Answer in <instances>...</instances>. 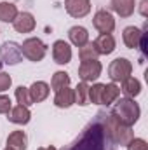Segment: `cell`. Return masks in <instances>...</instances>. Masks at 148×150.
Listing matches in <instances>:
<instances>
[{
    "label": "cell",
    "mask_w": 148,
    "mask_h": 150,
    "mask_svg": "<svg viewBox=\"0 0 148 150\" xmlns=\"http://www.w3.org/2000/svg\"><path fill=\"white\" fill-rule=\"evenodd\" d=\"M106 143H111L103 129V120L91 122L82 134L65 150H108ZM113 145V143H111Z\"/></svg>",
    "instance_id": "1"
},
{
    "label": "cell",
    "mask_w": 148,
    "mask_h": 150,
    "mask_svg": "<svg viewBox=\"0 0 148 150\" xmlns=\"http://www.w3.org/2000/svg\"><path fill=\"white\" fill-rule=\"evenodd\" d=\"M103 117H105V119H101V120H103V129H105L108 140H110L115 147H118V145H120V147H122V145L125 147L127 142H129L131 138H134L131 127H129V126H124L113 113L103 115Z\"/></svg>",
    "instance_id": "2"
},
{
    "label": "cell",
    "mask_w": 148,
    "mask_h": 150,
    "mask_svg": "<svg viewBox=\"0 0 148 150\" xmlns=\"http://www.w3.org/2000/svg\"><path fill=\"white\" fill-rule=\"evenodd\" d=\"M111 113H113L124 126L132 127V126L138 122L140 115H141V108H140V105H138L132 98H120V100H117V103H115Z\"/></svg>",
    "instance_id": "3"
},
{
    "label": "cell",
    "mask_w": 148,
    "mask_h": 150,
    "mask_svg": "<svg viewBox=\"0 0 148 150\" xmlns=\"http://www.w3.org/2000/svg\"><path fill=\"white\" fill-rule=\"evenodd\" d=\"M21 51H23V56L33 63H38L45 58L47 54V45L37 37H32V38H26L21 45Z\"/></svg>",
    "instance_id": "4"
},
{
    "label": "cell",
    "mask_w": 148,
    "mask_h": 150,
    "mask_svg": "<svg viewBox=\"0 0 148 150\" xmlns=\"http://www.w3.org/2000/svg\"><path fill=\"white\" fill-rule=\"evenodd\" d=\"M132 74V63L127 58H117L113 59L108 67V77L111 82H122Z\"/></svg>",
    "instance_id": "5"
},
{
    "label": "cell",
    "mask_w": 148,
    "mask_h": 150,
    "mask_svg": "<svg viewBox=\"0 0 148 150\" xmlns=\"http://www.w3.org/2000/svg\"><path fill=\"white\" fill-rule=\"evenodd\" d=\"M0 59L5 63V65H18L19 61H23V51H21V45L12 42V40H7L2 44L0 47Z\"/></svg>",
    "instance_id": "6"
},
{
    "label": "cell",
    "mask_w": 148,
    "mask_h": 150,
    "mask_svg": "<svg viewBox=\"0 0 148 150\" xmlns=\"http://www.w3.org/2000/svg\"><path fill=\"white\" fill-rule=\"evenodd\" d=\"M103 72V65L98 59H91V61H82L78 67V77L82 82H94L101 77Z\"/></svg>",
    "instance_id": "7"
},
{
    "label": "cell",
    "mask_w": 148,
    "mask_h": 150,
    "mask_svg": "<svg viewBox=\"0 0 148 150\" xmlns=\"http://www.w3.org/2000/svg\"><path fill=\"white\" fill-rule=\"evenodd\" d=\"M92 25L94 28L99 32V33H111L115 30V19L111 16V12L105 11V9H99L94 18H92Z\"/></svg>",
    "instance_id": "8"
},
{
    "label": "cell",
    "mask_w": 148,
    "mask_h": 150,
    "mask_svg": "<svg viewBox=\"0 0 148 150\" xmlns=\"http://www.w3.org/2000/svg\"><path fill=\"white\" fill-rule=\"evenodd\" d=\"M52 59L58 65H68L72 61V47L65 40H56L52 44Z\"/></svg>",
    "instance_id": "9"
},
{
    "label": "cell",
    "mask_w": 148,
    "mask_h": 150,
    "mask_svg": "<svg viewBox=\"0 0 148 150\" xmlns=\"http://www.w3.org/2000/svg\"><path fill=\"white\" fill-rule=\"evenodd\" d=\"M65 9L72 18H84L91 12V0H65Z\"/></svg>",
    "instance_id": "10"
},
{
    "label": "cell",
    "mask_w": 148,
    "mask_h": 150,
    "mask_svg": "<svg viewBox=\"0 0 148 150\" xmlns=\"http://www.w3.org/2000/svg\"><path fill=\"white\" fill-rule=\"evenodd\" d=\"M12 25H14V30L18 33H30V32L35 30L37 21H35L32 12H19L18 18L12 21Z\"/></svg>",
    "instance_id": "11"
},
{
    "label": "cell",
    "mask_w": 148,
    "mask_h": 150,
    "mask_svg": "<svg viewBox=\"0 0 148 150\" xmlns=\"http://www.w3.org/2000/svg\"><path fill=\"white\" fill-rule=\"evenodd\" d=\"M143 37H145V30H140L136 26H127L124 28V33H122V40L127 49H140Z\"/></svg>",
    "instance_id": "12"
},
{
    "label": "cell",
    "mask_w": 148,
    "mask_h": 150,
    "mask_svg": "<svg viewBox=\"0 0 148 150\" xmlns=\"http://www.w3.org/2000/svg\"><path fill=\"white\" fill-rule=\"evenodd\" d=\"M49 93H51V87L44 80H37L28 87V94H30L32 103H42L44 100H47Z\"/></svg>",
    "instance_id": "13"
},
{
    "label": "cell",
    "mask_w": 148,
    "mask_h": 150,
    "mask_svg": "<svg viewBox=\"0 0 148 150\" xmlns=\"http://www.w3.org/2000/svg\"><path fill=\"white\" fill-rule=\"evenodd\" d=\"M54 105H56L58 108H70L72 105H75V91L70 86H66V87L56 91Z\"/></svg>",
    "instance_id": "14"
},
{
    "label": "cell",
    "mask_w": 148,
    "mask_h": 150,
    "mask_svg": "<svg viewBox=\"0 0 148 150\" xmlns=\"http://www.w3.org/2000/svg\"><path fill=\"white\" fill-rule=\"evenodd\" d=\"M7 119L12 122V124H28L30 119H32V112L28 110V107H23V105H18V107H12L9 113H7Z\"/></svg>",
    "instance_id": "15"
},
{
    "label": "cell",
    "mask_w": 148,
    "mask_h": 150,
    "mask_svg": "<svg viewBox=\"0 0 148 150\" xmlns=\"http://www.w3.org/2000/svg\"><path fill=\"white\" fill-rule=\"evenodd\" d=\"M110 5L113 12L118 14L120 18H129L136 9V0H111Z\"/></svg>",
    "instance_id": "16"
},
{
    "label": "cell",
    "mask_w": 148,
    "mask_h": 150,
    "mask_svg": "<svg viewBox=\"0 0 148 150\" xmlns=\"http://www.w3.org/2000/svg\"><path fill=\"white\" fill-rule=\"evenodd\" d=\"M94 45H96L99 56L101 54L106 56V54H111L115 51V38L111 33H99V37L94 40Z\"/></svg>",
    "instance_id": "17"
},
{
    "label": "cell",
    "mask_w": 148,
    "mask_h": 150,
    "mask_svg": "<svg viewBox=\"0 0 148 150\" xmlns=\"http://www.w3.org/2000/svg\"><path fill=\"white\" fill-rule=\"evenodd\" d=\"M120 96V87L111 82V84H103V93H101V105L110 107L111 103H115Z\"/></svg>",
    "instance_id": "18"
},
{
    "label": "cell",
    "mask_w": 148,
    "mask_h": 150,
    "mask_svg": "<svg viewBox=\"0 0 148 150\" xmlns=\"http://www.w3.org/2000/svg\"><path fill=\"white\" fill-rule=\"evenodd\" d=\"M68 38L70 42L77 45V47H82L89 42V32L84 28V26H72L68 30Z\"/></svg>",
    "instance_id": "19"
},
{
    "label": "cell",
    "mask_w": 148,
    "mask_h": 150,
    "mask_svg": "<svg viewBox=\"0 0 148 150\" xmlns=\"http://www.w3.org/2000/svg\"><path fill=\"white\" fill-rule=\"evenodd\" d=\"M125 98H136L140 93H141V82L136 79V77H127L125 80H122V89H120Z\"/></svg>",
    "instance_id": "20"
},
{
    "label": "cell",
    "mask_w": 148,
    "mask_h": 150,
    "mask_svg": "<svg viewBox=\"0 0 148 150\" xmlns=\"http://www.w3.org/2000/svg\"><path fill=\"white\" fill-rule=\"evenodd\" d=\"M7 147L14 150H26L28 149V138L25 131H12L7 136Z\"/></svg>",
    "instance_id": "21"
},
{
    "label": "cell",
    "mask_w": 148,
    "mask_h": 150,
    "mask_svg": "<svg viewBox=\"0 0 148 150\" xmlns=\"http://www.w3.org/2000/svg\"><path fill=\"white\" fill-rule=\"evenodd\" d=\"M19 11L12 2H0V21L4 23H12L18 18Z\"/></svg>",
    "instance_id": "22"
},
{
    "label": "cell",
    "mask_w": 148,
    "mask_h": 150,
    "mask_svg": "<svg viewBox=\"0 0 148 150\" xmlns=\"http://www.w3.org/2000/svg\"><path fill=\"white\" fill-rule=\"evenodd\" d=\"M73 91H75V105L87 107L89 105V86H87V82H78Z\"/></svg>",
    "instance_id": "23"
},
{
    "label": "cell",
    "mask_w": 148,
    "mask_h": 150,
    "mask_svg": "<svg viewBox=\"0 0 148 150\" xmlns=\"http://www.w3.org/2000/svg\"><path fill=\"white\" fill-rule=\"evenodd\" d=\"M98 56H99V52H98V49H96L94 42H87L85 45L78 47V58H80V61L98 59Z\"/></svg>",
    "instance_id": "24"
},
{
    "label": "cell",
    "mask_w": 148,
    "mask_h": 150,
    "mask_svg": "<svg viewBox=\"0 0 148 150\" xmlns=\"http://www.w3.org/2000/svg\"><path fill=\"white\" fill-rule=\"evenodd\" d=\"M66 86H70V75L66 72H56L52 75V80H51V89L52 91H59Z\"/></svg>",
    "instance_id": "25"
},
{
    "label": "cell",
    "mask_w": 148,
    "mask_h": 150,
    "mask_svg": "<svg viewBox=\"0 0 148 150\" xmlns=\"http://www.w3.org/2000/svg\"><path fill=\"white\" fill-rule=\"evenodd\" d=\"M101 93H103V84L96 82V84L89 86V103L101 105Z\"/></svg>",
    "instance_id": "26"
},
{
    "label": "cell",
    "mask_w": 148,
    "mask_h": 150,
    "mask_svg": "<svg viewBox=\"0 0 148 150\" xmlns=\"http://www.w3.org/2000/svg\"><path fill=\"white\" fill-rule=\"evenodd\" d=\"M16 100H18V103L19 105H23V107H30V105H33L32 103V100H30V94H28V87H25V86H19V87H16Z\"/></svg>",
    "instance_id": "27"
},
{
    "label": "cell",
    "mask_w": 148,
    "mask_h": 150,
    "mask_svg": "<svg viewBox=\"0 0 148 150\" xmlns=\"http://www.w3.org/2000/svg\"><path fill=\"white\" fill-rule=\"evenodd\" d=\"M125 147L127 150H148V143L143 138H131Z\"/></svg>",
    "instance_id": "28"
},
{
    "label": "cell",
    "mask_w": 148,
    "mask_h": 150,
    "mask_svg": "<svg viewBox=\"0 0 148 150\" xmlns=\"http://www.w3.org/2000/svg\"><path fill=\"white\" fill-rule=\"evenodd\" d=\"M11 86H12V77L5 72H0V93L7 91Z\"/></svg>",
    "instance_id": "29"
},
{
    "label": "cell",
    "mask_w": 148,
    "mask_h": 150,
    "mask_svg": "<svg viewBox=\"0 0 148 150\" xmlns=\"http://www.w3.org/2000/svg\"><path fill=\"white\" fill-rule=\"evenodd\" d=\"M12 108V101L9 96L0 94V113H9V110Z\"/></svg>",
    "instance_id": "30"
},
{
    "label": "cell",
    "mask_w": 148,
    "mask_h": 150,
    "mask_svg": "<svg viewBox=\"0 0 148 150\" xmlns=\"http://www.w3.org/2000/svg\"><path fill=\"white\" fill-rule=\"evenodd\" d=\"M147 5H148V0H141V4H140V14L143 16V18H147Z\"/></svg>",
    "instance_id": "31"
},
{
    "label": "cell",
    "mask_w": 148,
    "mask_h": 150,
    "mask_svg": "<svg viewBox=\"0 0 148 150\" xmlns=\"http://www.w3.org/2000/svg\"><path fill=\"white\" fill-rule=\"evenodd\" d=\"M38 150H58V149H56V147H51V145H49V147H40Z\"/></svg>",
    "instance_id": "32"
},
{
    "label": "cell",
    "mask_w": 148,
    "mask_h": 150,
    "mask_svg": "<svg viewBox=\"0 0 148 150\" xmlns=\"http://www.w3.org/2000/svg\"><path fill=\"white\" fill-rule=\"evenodd\" d=\"M4 150H14V149H11V147H5V149H4Z\"/></svg>",
    "instance_id": "33"
}]
</instances>
